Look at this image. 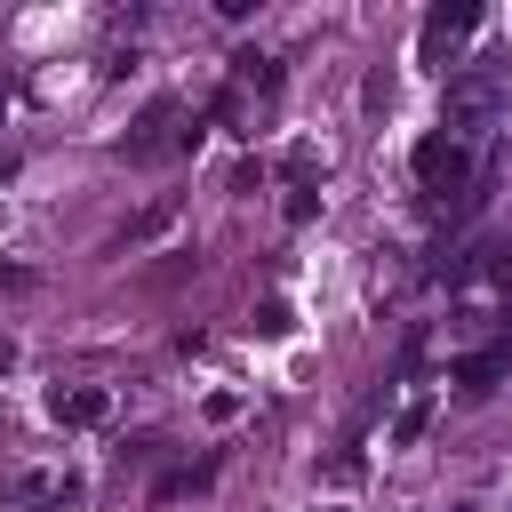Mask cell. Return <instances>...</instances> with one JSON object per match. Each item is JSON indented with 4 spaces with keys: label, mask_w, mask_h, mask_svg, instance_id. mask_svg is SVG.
Wrapping results in <instances>:
<instances>
[{
    "label": "cell",
    "mask_w": 512,
    "mask_h": 512,
    "mask_svg": "<svg viewBox=\"0 0 512 512\" xmlns=\"http://www.w3.org/2000/svg\"><path fill=\"white\" fill-rule=\"evenodd\" d=\"M480 24V8L472 0H440V8H424V24H416V64L424 72H448V56H456V40Z\"/></svg>",
    "instance_id": "obj_3"
},
{
    "label": "cell",
    "mask_w": 512,
    "mask_h": 512,
    "mask_svg": "<svg viewBox=\"0 0 512 512\" xmlns=\"http://www.w3.org/2000/svg\"><path fill=\"white\" fill-rule=\"evenodd\" d=\"M504 368H512V336H496L488 352H472V360H456V384H464V392H488V384H496Z\"/></svg>",
    "instance_id": "obj_6"
},
{
    "label": "cell",
    "mask_w": 512,
    "mask_h": 512,
    "mask_svg": "<svg viewBox=\"0 0 512 512\" xmlns=\"http://www.w3.org/2000/svg\"><path fill=\"white\" fill-rule=\"evenodd\" d=\"M408 168H416V184H424V192H456V184L472 176V152H464L456 136H440V128H432V136H416Z\"/></svg>",
    "instance_id": "obj_4"
},
{
    "label": "cell",
    "mask_w": 512,
    "mask_h": 512,
    "mask_svg": "<svg viewBox=\"0 0 512 512\" xmlns=\"http://www.w3.org/2000/svg\"><path fill=\"white\" fill-rule=\"evenodd\" d=\"M512 104V88H504V72L496 64H464V72H448V112H440V136H488V120Z\"/></svg>",
    "instance_id": "obj_1"
},
{
    "label": "cell",
    "mask_w": 512,
    "mask_h": 512,
    "mask_svg": "<svg viewBox=\"0 0 512 512\" xmlns=\"http://www.w3.org/2000/svg\"><path fill=\"white\" fill-rule=\"evenodd\" d=\"M48 416H56V424H104V416H112V392H104V384H56V392H48Z\"/></svg>",
    "instance_id": "obj_5"
},
{
    "label": "cell",
    "mask_w": 512,
    "mask_h": 512,
    "mask_svg": "<svg viewBox=\"0 0 512 512\" xmlns=\"http://www.w3.org/2000/svg\"><path fill=\"white\" fill-rule=\"evenodd\" d=\"M256 328H264V336H288V328H296V320H288V304H280V296H272V304H256Z\"/></svg>",
    "instance_id": "obj_10"
},
{
    "label": "cell",
    "mask_w": 512,
    "mask_h": 512,
    "mask_svg": "<svg viewBox=\"0 0 512 512\" xmlns=\"http://www.w3.org/2000/svg\"><path fill=\"white\" fill-rule=\"evenodd\" d=\"M424 424H432V400H408L400 424H392V440H424Z\"/></svg>",
    "instance_id": "obj_9"
},
{
    "label": "cell",
    "mask_w": 512,
    "mask_h": 512,
    "mask_svg": "<svg viewBox=\"0 0 512 512\" xmlns=\"http://www.w3.org/2000/svg\"><path fill=\"white\" fill-rule=\"evenodd\" d=\"M200 136H208V128H200V120L184 128V112H176V104H152V112H144V120H136V128L120 136V152H128V160H160V152H200Z\"/></svg>",
    "instance_id": "obj_2"
},
{
    "label": "cell",
    "mask_w": 512,
    "mask_h": 512,
    "mask_svg": "<svg viewBox=\"0 0 512 512\" xmlns=\"http://www.w3.org/2000/svg\"><path fill=\"white\" fill-rule=\"evenodd\" d=\"M312 216H320V184L296 176V184H288V224H312Z\"/></svg>",
    "instance_id": "obj_8"
},
{
    "label": "cell",
    "mask_w": 512,
    "mask_h": 512,
    "mask_svg": "<svg viewBox=\"0 0 512 512\" xmlns=\"http://www.w3.org/2000/svg\"><path fill=\"white\" fill-rule=\"evenodd\" d=\"M248 88H256V96H272V88H280V64H272V56H256V48H240V56H232V96H248Z\"/></svg>",
    "instance_id": "obj_7"
},
{
    "label": "cell",
    "mask_w": 512,
    "mask_h": 512,
    "mask_svg": "<svg viewBox=\"0 0 512 512\" xmlns=\"http://www.w3.org/2000/svg\"><path fill=\"white\" fill-rule=\"evenodd\" d=\"M0 368H16V344H8V336H0Z\"/></svg>",
    "instance_id": "obj_11"
}]
</instances>
